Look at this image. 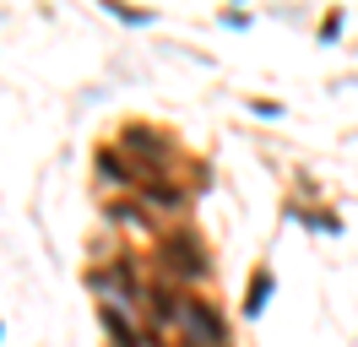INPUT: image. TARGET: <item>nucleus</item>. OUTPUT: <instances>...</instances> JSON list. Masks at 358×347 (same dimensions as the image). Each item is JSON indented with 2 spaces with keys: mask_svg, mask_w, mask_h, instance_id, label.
<instances>
[{
  "mask_svg": "<svg viewBox=\"0 0 358 347\" xmlns=\"http://www.w3.org/2000/svg\"><path fill=\"white\" fill-rule=\"evenodd\" d=\"M179 320H185V331H190V342L196 347H228V331H223V320L212 315V304H179Z\"/></svg>",
  "mask_w": 358,
  "mask_h": 347,
  "instance_id": "nucleus-1",
  "label": "nucleus"
},
{
  "mask_svg": "<svg viewBox=\"0 0 358 347\" xmlns=\"http://www.w3.org/2000/svg\"><path fill=\"white\" fill-rule=\"evenodd\" d=\"M125 147L131 152H147V157H152V163H163V157H169V147H163V141H152V130H125Z\"/></svg>",
  "mask_w": 358,
  "mask_h": 347,
  "instance_id": "nucleus-2",
  "label": "nucleus"
},
{
  "mask_svg": "<svg viewBox=\"0 0 358 347\" xmlns=\"http://www.w3.org/2000/svg\"><path fill=\"white\" fill-rule=\"evenodd\" d=\"M103 325L114 331V342H120V347H136V337H131V325H125V309H120V304L103 309Z\"/></svg>",
  "mask_w": 358,
  "mask_h": 347,
  "instance_id": "nucleus-3",
  "label": "nucleus"
},
{
  "mask_svg": "<svg viewBox=\"0 0 358 347\" xmlns=\"http://www.w3.org/2000/svg\"><path fill=\"white\" fill-rule=\"evenodd\" d=\"M266 299H271V277L261 271V277L250 282V304H245V315H261V309H266Z\"/></svg>",
  "mask_w": 358,
  "mask_h": 347,
  "instance_id": "nucleus-4",
  "label": "nucleus"
},
{
  "mask_svg": "<svg viewBox=\"0 0 358 347\" xmlns=\"http://www.w3.org/2000/svg\"><path fill=\"white\" fill-rule=\"evenodd\" d=\"M98 169H103V174H109V179H114V185H136V179H131V174H125V169H120V157H114V152H98Z\"/></svg>",
  "mask_w": 358,
  "mask_h": 347,
  "instance_id": "nucleus-5",
  "label": "nucleus"
},
{
  "mask_svg": "<svg viewBox=\"0 0 358 347\" xmlns=\"http://www.w3.org/2000/svg\"><path fill=\"white\" fill-rule=\"evenodd\" d=\"M114 222H120V228H136V222H141V212H131V206H114Z\"/></svg>",
  "mask_w": 358,
  "mask_h": 347,
  "instance_id": "nucleus-6",
  "label": "nucleus"
}]
</instances>
